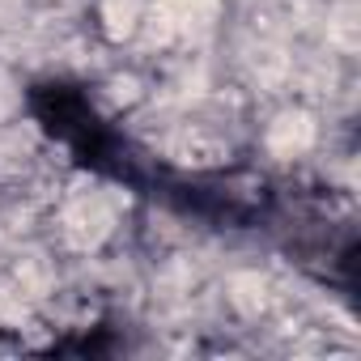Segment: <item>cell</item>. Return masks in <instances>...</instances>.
I'll use <instances>...</instances> for the list:
<instances>
[{"mask_svg":"<svg viewBox=\"0 0 361 361\" xmlns=\"http://www.w3.org/2000/svg\"><path fill=\"white\" fill-rule=\"evenodd\" d=\"M272 145L276 149H306L310 145V123L298 115V119H281V128L272 132Z\"/></svg>","mask_w":361,"mask_h":361,"instance_id":"obj_1","label":"cell"},{"mask_svg":"<svg viewBox=\"0 0 361 361\" xmlns=\"http://www.w3.org/2000/svg\"><path fill=\"white\" fill-rule=\"evenodd\" d=\"M106 18H111V30L128 35L132 22H136V0H106Z\"/></svg>","mask_w":361,"mask_h":361,"instance_id":"obj_2","label":"cell"}]
</instances>
